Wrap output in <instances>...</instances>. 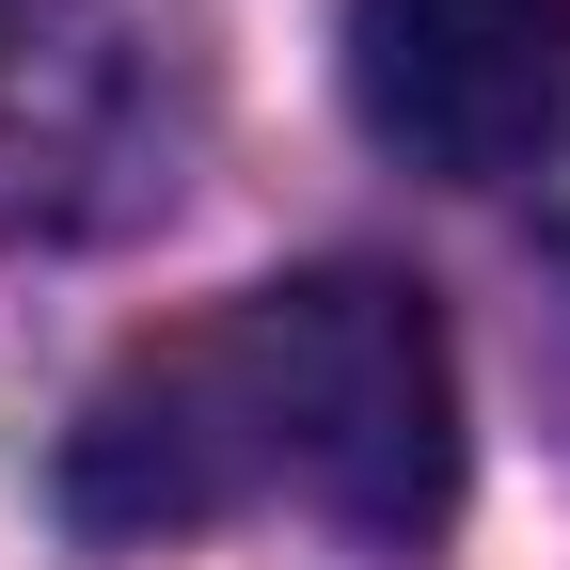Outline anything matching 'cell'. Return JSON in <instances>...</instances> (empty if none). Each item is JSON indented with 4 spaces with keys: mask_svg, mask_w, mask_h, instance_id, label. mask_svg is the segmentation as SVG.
<instances>
[{
    "mask_svg": "<svg viewBox=\"0 0 570 570\" xmlns=\"http://www.w3.org/2000/svg\"><path fill=\"white\" fill-rule=\"evenodd\" d=\"M238 508H317L333 539H444L460 508V348L444 302L365 254L238 285L206 333H159L63 428L80 539H190Z\"/></svg>",
    "mask_w": 570,
    "mask_h": 570,
    "instance_id": "6da1fadb",
    "label": "cell"
},
{
    "mask_svg": "<svg viewBox=\"0 0 570 570\" xmlns=\"http://www.w3.org/2000/svg\"><path fill=\"white\" fill-rule=\"evenodd\" d=\"M348 111L381 159L508 190L570 159V0H348Z\"/></svg>",
    "mask_w": 570,
    "mask_h": 570,
    "instance_id": "7a4b0ae2",
    "label": "cell"
},
{
    "mask_svg": "<svg viewBox=\"0 0 570 570\" xmlns=\"http://www.w3.org/2000/svg\"><path fill=\"white\" fill-rule=\"evenodd\" d=\"M159 190V48L111 0H0V223H127Z\"/></svg>",
    "mask_w": 570,
    "mask_h": 570,
    "instance_id": "3957f363",
    "label": "cell"
}]
</instances>
